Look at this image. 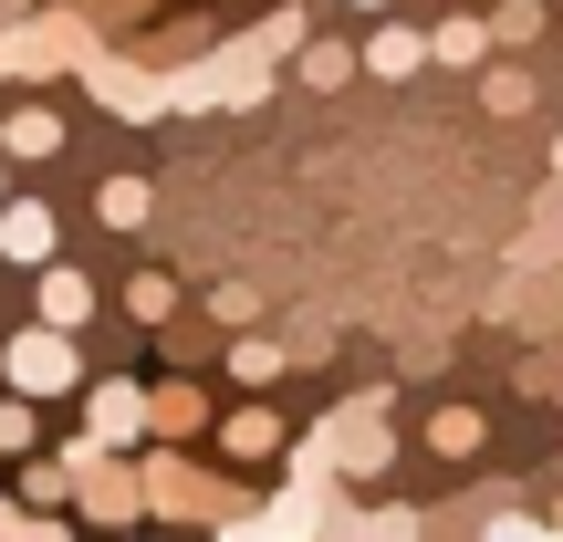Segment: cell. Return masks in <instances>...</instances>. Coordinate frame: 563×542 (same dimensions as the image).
Listing matches in <instances>:
<instances>
[{"instance_id":"4fadbf2b","label":"cell","mask_w":563,"mask_h":542,"mask_svg":"<svg viewBox=\"0 0 563 542\" xmlns=\"http://www.w3.org/2000/svg\"><path fill=\"white\" fill-rule=\"evenodd\" d=\"M292 74L313 84V95H344V84L365 74V42H334V32H313V42L292 53Z\"/></svg>"},{"instance_id":"7c38bea8","label":"cell","mask_w":563,"mask_h":542,"mask_svg":"<svg viewBox=\"0 0 563 542\" xmlns=\"http://www.w3.org/2000/svg\"><path fill=\"white\" fill-rule=\"evenodd\" d=\"M220 449H230L241 469H262V460L292 449V428H282V407H230V418H220Z\"/></svg>"},{"instance_id":"603a6c76","label":"cell","mask_w":563,"mask_h":542,"mask_svg":"<svg viewBox=\"0 0 563 542\" xmlns=\"http://www.w3.org/2000/svg\"><path fill=\"white\" fill-rule=\"evenodd\" d=\"M125 313H136L146 334H167V313H178V281H167V272H136V281H125Z\"/></svg>"},{"instance_id":"836d02e7","label":"cell","mask_w":563,"mask_h":542,"mask_svg":"<svg viewBox=\"0 0 563 542\" xmlns=\"http://www.w3.org/2000/svg\"><path fill=\"white\" fill-rule=\"evenodd\" d=\"M553 178H563V136H553Z\"/></svg>"},{"instance_id":"8992f818","label":"cell","mask_w":563,"mask_h":542,"mask_svg":"<svg viewBox=\"0 0 563 542\" xmlns=\"http://www.w3.org/2000/svg\"><path fill=\"white\" fill-rule=\"evenodd\" d=\"M63 460H74V511H84V522H146V480H136V460H125V449L74 439Z\"/></svg>"},{"instance_id":"5b68a950","label":"cell","mask_w":563,"mask_h":542,"mask_svg":"<svg viewBox=\"0 0 563 542\" xmlns=\"http://www.w3.org/2000/svg\"><path fill=\"white\" fill-rule=\"evenodd\" d=\"M0 386H21V397H84V355H74V334L32 313L11 344H0Z\"/></svg>"},{"instance_id":"8fae6325","label":"cell","mask_w":563,"mask_h":542,"mask_svg":"<svg viewBox=\"0 0 563 542\" xmlns=\"http://www.w3.org/2000/svg\"><path fill=\"white\" fill-rule=\"evenodd\" d=\"M53 241H63V230H53V209H42V199H0V262H11V272H42V262H53Z\"/></svg>"},{"instance_id":"ba28073f","label":"cell","mask_w":563,"mask_h":542,"mask_svg":"<svg viewBox=\"0 0 563 542\" xmlns=\"http://www.w3.org/2000/svg\"><path fill=\"white\" fill-rule=\"evenodd\" d=\"M84 439L95 449H146V386L136 376H95L84 386Z\"/></svg>"},{"instance_id":"4dcf8cb0","label":"cell","mask_w":563,"mask_h":542,"mask_svg":"<svg viewBox=\"0 0 563 542\" xmlns=\"http://www.w3.org/2000/svg\"><path fill=\"white\" fill-rule=\"evenodd\" d=\"M543 532H563V501H553V511H543Z\"/></svg>"},{"instance_id":"d4e9b609","label":"cell","mask_w":563,"mask_h":542,"mask_svg":"<svg viewBox=\"0 0 563 542\" xmlns=\"http://www.w3.org/2000/svg\"><path fill=\"white\" fill-rule=\"evenodd\" d=\"M251 42H262L272 63H292L302 42H313V11H272V21H262V32H251Z\"/></svg>"},{"instance_id":"30bf717a","label":"cell","mask_w":563,"mask_h":542,"mask_svg":"<svg viewBox=\"0 0 563 542\" xmlns=\"http://www.w3.org/2000/svg\"><path fill=\"white\" fill-rule=\"evenodd\" d=\"M32 313H42V323H63V334H84V323H95V272L42 262V272H32Z\"/></svg>"},{"instance_id":"d6a6232c","label":"cell","mask_w":563,"mask_h":542,"mask_svg":"<svg viewBox=\"0 0 563 542\" xmlns=\"http://www.w3.org/2000/svg\"><path fill=\"white\" fill-rule=\"evenodd\" d=\"M0 199H11V157H0Z\"/></svg>"},{"instance_id":"ac0fdd59","label":"cell","mask_w":563,"mask_h":542,"mask_svg":"<svg viewBox=\"0 0 563 542\" xmlns=\"http://www.w3.org/2000/svg\"><path fill=\"white\" fill-rule=\"evenodd\" d=\"M95 220L104 230H146V220H157V188H146V178H104L95 188Z\"/></svg>"},{"instance_id":"4316f807","label":"cell","mask_w":563,"mask_h":542,"mask_svg":"<svg viewBox=\"0 0 563 542\" xmlns=\"http://www.w3.org/2000/svg\"><path fill=\"white\" fill-rule=\"evenodd\" d=\"M481 104H490V115H522V104H532V74H522V63H501V74L481 84Z\"/></svg>"},{"instance_id":"9a60e30c","label":"cell","mask_w":563,"mask_h":542,"mask_svg":"<svg viewBox=\"0 0 563 542\" xmlns=\"http://www.w3.org/2000/svg\"><path fill=\"white\" fill-rule=\"evenodd\" d=\"M418 63H428V32H418V21H376V42H365V74L407 84Z\"/></svg>"},{"instance_id":"cb8c5ba5","label":"cell","mask_w":563,"mask_h":542,"mask_svg":"<svg viewBox=\"0 0 563 542\" xmlns=\"http://www.w3.org/2000/svg\"><path fill=\"white\" fill-rule=\"evenodd\" d=\"M553 21H543V0H501V11H490V42H501V53H522V42H543Z\"/></svg>"},{"instance_id":"d6986e66","label":"cell","mask_w":563,"mask_h":542,"mask_svg":"<svg viewBox=\"0 0 563 542\" xmlns=\"http://www.w3.org/2000/svg\"><path fill=\"white\" fill-rule=\"evenodd\" d=\"M481 53H501V42H490V21H439V32H428V63H449V74H470Z\"/></svg>"},{"instance_id":"1f68e13d","label":"cell","mask_w":563,"mask_h":542,"mask_svg":"<svg viewBox=\"0 0 563 542\" xmlns=\"http://www.w3.org/2000/svg\"><path fill=\"white\" fill-rule=\"evenodd\" d=\"M344 11H386V0H344Z\"/></svg>"},{"instance_id":"83f0119b","label":"cell","mask_w":563,"mask_h":542,"mask_svg":"<svg viewBox=\"0 0 563 542\" xmlns=\"http://www.w3.org/2000/svg\"><path fill=\"white\" fill-rule=\"evenodd\" d=\"M53 522V511H32V501H11V490H0V542H21V532H42Z\"/></svg>"},{"instance_id":"e0dca14e","label":"cell","mask_w":563,"mask_h":542,"mask_svg":"<svg viewBox=\"0 0 563 542\" xmlns=\"http://www.w3.org/2000/svg\"><path fill=\"white\" fill-rule=\"evenodd\" d=\"M481 439H490L481 407H428V449H439V460H481Z\"/></svg>"},{"instance_id":"ffe728a7","label":"cell","mask_w":563,"mask_h":542,"mask_svg":"<svg viewBox=\"0 0 563 542\" xmlns=\"http://www.w3.org/2000/svg\"><path fill=\"white\" fill-rule=\"evenodd\" d=\"M32 439H42V397L0 386V460H32Z\"/></svg>"},{"instance_id":"7a4b0ae2","label":"cell","mask_w":563,"mask_h":542,"mask_svg":"<svg viewBox=\"0 0 563 542\" xmlns=\"http://www.w3.org/2000/svg\"><path fill=\"white\" fill-rule=\"evenodd\" d=\"M272 74H282V63H272L251 32H241V42H209V53H188V63H167V84H178V115H209V104H262Z\"/></svg>"},{"instance_id":"f546056e","label":"cell","mask_w":563,"mask_h":542,"mask_svg":"<svg viewBox=\"0 0 563 542\" xmlns=\"http://www.w3.org/2000/svg\"><path fill=\"white\" fill-rule=\"evenodd\" d=\"M21 11H32V0H0V32H11V21H21Z\"/></svg>"},{"instance_id":"484cf974","label":"cell","mask_w":563,"mask_h":542,"mask_svg":"<svg viewBox=\"0 0 563 542\" xmlns=\"http://www.w3.org/2000/svg\"><path fill=\"white\" fill-rule=\"evenodd\" d=\"M292 480H344V469H334V428H313V439H292Z\"/></svg>"},{"instance_id":"44dd1931","label":"cell","mask_w":563,"mask_h":542,"mask_svg":"<svg viewBox=\"0 0 563 542\" xmlns=\"http://www.w3.org/2000/svg\"><path fill=\"white\" fill-rule=\"evenodd\" d=\"M282 365H292V344H272V334H241V344H230V376H241L251 397H262V386L282 376Z\"/></svg>"},{"instance_id":"52a82bcc","label":"cell","mask_w":563,"mask_h":542,"mask_svg":"<svg viewBox=\"0 0 563 542\" xmlns=\"http://www.w3.org/2000/svg\"><path fill=\"white\" fill-rule=\"evenodd\" d=\"M386 407H397V397L365 386V397H344L334 418H323V428H334V469H344V480H386V469H397V418H386Z\"/></svg>"},{"instance_id":"2e32d148","label":"cell","mask_w":563,"mask_h":542,"mask_svg":"<svg viewBox=\"0 0 563 542\" xmlns=\"http://www.w3.org/2000/svg\"><path fill=\"white\" fill-rule=\"evenodd\" d=\"M563 262V178H553V199L532 209V230L511 241V272H553Z\"/></svg>"},{"instance_id":"6da1fadb","label":"cell","mask_w":563,"mask_h":542,"mask_svg":"<svg viewBox=\"0 0 563 542\" xmlns=\"http://www.w3.org/2000/svg\"><path fill=\"white\" fill-rule=\"evenodd\" d=\"M104 53V21L63 11V0H42V11H21L11 32H0V84H53V74H84V63Z\"/></svg>"},{"instance_id":"9c48e42d","label":"cell","mask_w":563,"mask_h":542,"mask_svg":"<svg viewBox=\"0 0 563 542\" xmlns=\"http://www.w3.org/2000/svg\"><path fill=\"white\" fill-rule=\"evenodd\" d=\"M220 418L209 407V386H188V376H167V386H146V439H167V449H188L199 428Z\"/></svg>"},{"instance_id":"277c9868","label":"cell","mask_w":563,"mask_h":542,"mask_svg":"<svg viewBox=\"0 0 563 542\" xmlns=\"http://www.w3.org/2000/svg\"><path fill=\"white\" fill-rule=\"evenodd\" d=\"M84 95H95L104 115H125V125H157V115H178V84H167V63H146V53H115V42H104V53L84 63Z\"/></svg>"},{"instance_id":"3957f363","label":"cell","mask_w":563,"mask_h":542,"mask_svg":"<svg viewBox=\"0 0 563 542\" xmlns=\"http://www.w3.org/2000/svg\"><path fill=\"white\" fill-rule=\"evenodd\" d=\"M136 480H146V522H209V532H220L230 511H241V480H209V469H188L167 439L136 449Z\"/></svg>"},{"instance_id":"f1b7e54d","label":"cell","mask_w":563,"mask_h":542,"mask_svg":"<svg viewBox=\"0 0 563 542\" xmlns=\"http://www.w3.org/2000/svg\"><path fill=\"white\" fill-rule=\"evenodd\" d=\"M63 11H84V21H146V0H63Z\"/></svg>"},{"instance_id":"7402d4cb","label":"cell","mask_w":563,"mask_h":542,"mask_svg":"<svg viewBox=\"0 0 563 542\" xmlns=\"http://www.w3.org/2000/svg\"><path fill=\"white\" fill-rule=\"evenodd\" d=\"M21 501H32V511H63V501H74V460H21Z\"/></svg>"},{"instance_id":"5bb4252c","label":"cell","mask_w":563,"mask_h":542,"mask_svg":"<svg viewBox=\"0 0 563 542\" xmlns=\"http://www.w3.org/2000/svg\"><path fill=\"white\" fill-rule=\"evenodd\" d=\"M0 157H21V167L63 157V115H53V104H11V115H0Z\"/></svg>"}]
</instances>
